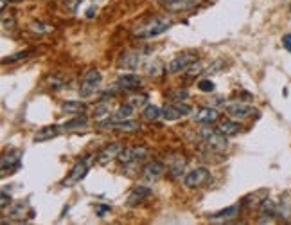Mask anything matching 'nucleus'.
Listing matches in <instances>:
<instances>
[{
    "mask_svg": "<svg viewBox=\"0 0 291 225\" xmlns=\"http://www.w3.org/2000/svg\"><path fill=\"white\" fill-rule=\"evenodd\" d=\"M171 25H172V22L169 17L155 15V17L148 18V20L140 22V24L135 27V31H133V34H135V38H139V40H148V38L160 36V34L165 33Z\"/></svg>",
    "mask_w": 291,
    "mask_h": 225,
    "instance_id": "nucleus-1",
    "label": "nucleus"
},
{
    "mask_svg": "<svg viewBox=\"0 0 291 225\" xmlns=\"http://www.w3.org/2000/svg\"><path fill=\"white\" fill-rule=\"evenodd\" d=\"M92 160H94V157H85V159L78 160V162L72 166V171L69 173V176L62 182V186H65V188H72V186L79 184V182L86 176V173L90 171Z\"/></svg>",
    "mask_w": 291,
    "mask_h": 225,
    "instance_id": "nucleus-2",
    "label": "nucleus"
},
{
    "mask_svg": "<svg viewBox=\"0 0 291 225\" xmlns=\"http://www.w3.org/2000/svg\"><path fill=\"white\" fill-rule=\"evenodd\" d=\"M101 81H103V76H101V72H99V70H95V69L88 70V72L85 74V78L81 79L79 96H81L83 99L92 98V96L97 92L99 86H101Z\"/></svg>",
    "mask_w": 291,
    "mask_h": 225,
    "instance_id": "nucleus-3",
    "label": "nucleus"
},
{
    "mask_svg": "<svg viewBox=\"0 0 291 225\" xmlns=\"http://www.w3.org/2000/svg\"><path fill=\"white\" fill-rule=\"evenodd\" d=\"M196 62H198V54L193 53V51H185V53L178 54L177 58H172L171 62L165 65V70H167L169 74L184 72V70H187L189 67Z\"/></svg>",
    "mask_w": 291,
    "mask_h": 225,
    "instance_id": "nucleus-4",
    "label": "nucleus"
},
{
    "mask_svg": "<svg viewBox=\"0 0 291 225\" xmlns=\"http://www.w3.org/2000/svg\"><path fill=\"white\" fill-rule=\"evenodd\" d=\"M223 108H225L226 114H228L232 119H236V121H243V119H248V117H252V115L255 114V108L252 107V105L239 101V99H234V101L225 103Z\"/></svg>",
    "mask_w": 291,
    "mask_h": 225,
    "instance_id": "nucleus-5",
    "label": "nucleus"
},
{
    "mask_svg": "<svg viewBox=\"0 0 291 225\" xmlns=\"http://www.w3.org/2000/svg\"><path fill=\"white\" fill-rule=\"evenodd\" d=\"M149 150L146 146H132V148H124L123 152L119 155V162L123 168H128V166H132V164H137L140 160H144L148 157Z\"/></svg>",
    "mask_w": 291,
    "mask_h": 225,
    "instance_id": "nucleus-6",
    "label": "nucleus"
},
{
    "mask_svg": "<svg viewBox=\"0 0 291 225\" xmlns=\"http://www.w3.org/2000/svg\"><path fill=\"white\" fill-rule=\"evenodd\" d=\"M210 180V171L207 168H194L184 176V186L187 189H198Z\"/></svg>",
    "mask_w": 291,
    "mask_h": 225,
    "instance_id": "nucleus-7",
    "label": "nucleus"
},
{
    "mask_svg": "<svg viewBox=\"0 0 291 225\" xmlns=\"http://www.w3.org/2000/svg\"><path fill=\"white\" fill-rule=\"evenodd\" d=\"M189 114H191V107L185 105V103L171 101L167 103L165 107H162V117H164L165 121H177V119H182Z\"/></svg>",
    "mask_w": 291,
    "mask_h": 225,
    "instance_id": "nucleus-8",
    "label": "nucleus"
},
{
    "mask_svg": "<svg viewBox=\"0 0 291 225\" xmlns=\"http://www.w3.org/2000/svg\"><path fill=\"white\" fill-rule=\"evenodd\" d=\"M203 146H205L207 152H212V153H223L228 146V139H226V135L221 133L219 130H214L209 137L203 139Z\"/></svg>",
    "mask_w": 291,
    "mask_h": 225,
    "instance_id": "nucleus-9",
    "label": "nucleus"
},
{
    "mask_svg": "<svg viewBox=\"0 0 291 225\" xmlns=\"http://www.w3.org/2000/svg\"><path fill=\"white\" fill-rule=\"evenodd\" d=\"M139 65H142V53L140 51H124L117 60V67L123 70H135L139 69Z\"/></svg>",
    "mask_w": 291,
    "mask_h": 225,
    "instance_id": "nucleus-10",
    "label": "nucleus"
},
{
    "mask_svg": "<svg viewBox=\"0 0 291 225\" xmlns=\"http://www.w3.org/2000/svg\"><path fill=\"white\" fill-rule=\"evenodd\" d=\"M187 168V159H185L182 153H171L167 160V175L171 178H182V175L185 173Z\"/></svg>",
    "mask_w": 291,
    "mask_h": 225,
    "instance_id": "nucleus-11",
    "label": "nucleus"
},
{
    "mask_svg": "<svg viewBox=\"0 0 291 225\" xmlns=\"http://www.w3.org/2000/svg\"><path fill=\"white\" fill-rule=\"evenodd\" d=\"M123 150H124L123 143H111L110 146L103 148V150L99 152L97 162L101 164V166H106V164H110L111 160L119 159V155H121V152H123Z\"/></svg>",
    "mask_w": 291,
    "mask_h": 225,
    "instance_id": "nucleus-12",
    "label": "nucleus"
},
{
    "mask_svg": "<svg viewBox=\"0 0 291 225\" xmlns=\"http://www.w3.org/2000/svg\"><path fill=\"white\" fill-rule=\"evenodd\" d=\"M259 216H261V223H266L279 216V205L275 204L270 198H264L261 204H259Z\"/></svg>",
    "mask_w": 291,
    "mask_h": 225,
    "instance_id": "nucleus-13",
    "label": "nucleus"
},
{
    "mask_svg": "<svg viewBox=\"0 0 291 225\" xmlns=\"http://www.w3.org/2000/svg\"><path fill=\"white\" fill-rule=\"evenodd\" d=\"M151 195V189L146 188V186H137L135 189H132V193L128 195L126 198V205L128 207H137V205L142 204L146 198Z\"/></svg>",
    "mask_w": 291,
    "mask_h": 225,
    "instance_id": "nucleus-14",
    "label": "nucleus"
},
{
    "mask_svg": "<svg viewBox=\"0 0 291 225\" xmlns=\"http://www.w3.org/2000/svg\"><path fill=\"white\" fill-rule=\"evenodd\" d=\"M217 117H219V112L212 107H205V108H200L194 115V123L198 124H203V126H210L212 123H216Z\"/></svg>",
    "mask_w": 291,
    "mask_h": 225,
    "instance_id": "nucleus-15",
    "label": "nucleus"
},
{
    "mask_svg": "<svg viewBox=\"0 0 291 225\" xmlns=\"http://www.w3.org/2000/svg\"><path fill=\"white\" fill-rule=\"evenodd\" d=\"M164 169H165V166L160 162V160H153V162H149L148 166H144L142 176L146 182H155V180H158L160 176L164 175Z\"/></svg>",
    "mask_w": 291,
    "mask_h": 225,
    "instance_id": "nucleus-16",
    "label": "nucleus"
},
{
    "mask_svg": "<svg viewBox=\"0 0 291 225\" xmlns=\"http://www.w3.org/2000/svg\"><path fill=\"white\" fill-rule=\"evenodd\" d=\"M20 159H22V152L20 150H9V152H6L4 155H2V173L6 175V171L11 168H17V166H20Z\"/></svg>",
    "mask_w": 291,
    "mask_h": 225,
    "instance_id": "nucleus-17",
    "label": "nucleus"
},
{
    "mask_svg": "<svg viewBox=\"0 0 291 225\" xmlns=\"http://www.w3.org/2000/svg\"><path fill=\"white\" fill-rule=\"evenodd\" d=\"M115 85L119 86V90H135L142 85V79L135 74H124L121 78H117V83Z\"/></svg>",
    "mask_w": 291,
    "mask_h": 225,
    "instance_id": "nucleus-18",
    "label": "nucleus"
},
{
    "mask_svg": "<svg viewBox=\"0 0 291 225\" xmlns=\"http://www.w3.org/2000/svg\"><path fill=\"white\" fill-rule=\"evenodd\" d=\"M62 126H56V124H50V126L41 128L36 135H34V143H43V141H50L54 137H57V133L62 131Z\"/></svg>",
    "mask_w": 291,
    "mask_h": 225,
    "instance_id": "nucleus-19",
    "label": "nucleus"
},
{
    "mask_svg": "<svg viewBox=\"0 0 291 225\" xmlns=\"http://www.w3.org/2000/svg\"><path fill=\"white\" fill-rule=\"evenodd\" d=\"M133 112H135V107H133L132 103H124V105H121V107H119V110L113 112V114L110 115L111 123H119V121H126V119L132 117Z\"/></svg>",
    "mask_w": 291,
    "mask_h": 225,
    "instance_id": "nucleus-20",
    "label": "nucleus"
},
{
    "mask_svg": "<svg viewBox=\"0 0 291 225\" xmlns=\"http://www.w3.org/2000/svg\"><path fill=\"white\" fill-rule=\"evenodd\" d=\"M201 0H172V2H169L167 6H165V9L167 11H187V9H193L196 8L198 4H200Z\"/></svg>",
    "mask_w": 291,
    "mask_h": 225,
    "instance_id": "nucleus-21",
    "label": "nucleus"
},
{
    "mask_svg": "<svg viewBox=\"0 0 291 225\" xmlns=\"http://www.w3.org/2000/svg\"><path fill=\"white\" fill-rule=\"evenodd\" d=\"M85 126H88V119H86L85 114H78L74 119H70V121H67L65 124H62V128L65 131L79 130V128H85Z\"/></svg>",
    "mask_w": 291,
    "mask_h": 225,
    "instance_id": "nucleus-22",
    "label": "nucleus"
},
{
    "mask_svg": "<svg viewBox=\"0 0 291 225\" xmlns=\"http://www.w3.org/2000/svg\"><path fill=\"white\" fill-rule=\"evenodd\" d=\"M239 211H241V204L230 205V207L223 209V211H217V213L210 214V220H228V218H234Z\"/></svg>",
    "mask_w": 291,
    "mask_h": 225,
    "instance_id": "nucleus-23",
    "label": "nucleus"
},
{
    "mask_svg": "<svg viewBox=\"0 0 291 225\" xmlns=\"http://www.w3.org/2000/svg\"><path fill=\"white\" fill-rule=\"evenodd\" d=\"M217 130L221 131V133H225L226 137H232V135H238L239 131H241V124L238 123V121H223V123H219V128Z\"/></svg>",
    "mask_w": 291,
    "mask_h": 225,
    "instance_id": "nucleus-24",
    "label": "nucleus"
},
{
    "mask_svg": "<svg viewBox=\"0 0 291 225\" xmlns=\"http://www.w3.org/2000/svg\"><path fill=\"white\" fill-rule=\"evenodd\" d=\"M279 216L284 221H291V195H284L279 204Z\"/></svg>",
    "mask_w": 291,
    "mask_h": 225,
    "instance_id": "nucleus-25",
    "label": "nucleus"
},
{
    "mask_svg": "<svg viewBox=\"0 0 291 225\" xmlns=\"http://www.w3.org/2000/svg\"><path fill=\"white\" fill-rule=\"evenodd\" d=\"M63 110L67 114H85L86 112V105L83 101H65L63 103Z\"/></svg>",
    "mask_w": 291,
    "mask_h": 225,
    "instance_id": "nucleus-26",
    "label": "nucleus"
},
{
    "mask_svg": "<svg viewBox=\"0 0 291 225\" xmlns=\"http://www.w3.org/2000/svg\"><path fill=\"white\" fill-rule=\"evenodd\" d=\"M25 211H27V207H25L24 202H17V204H13L9 207V218H13V220H24Z\"/></svg>",
    "mask_w": 291,
    "mask_h": 225,
    "instance_id": "nucleus-27",
    "label": "nucleus"
},
{
    "mask_svg": "<svg viewBox=\"0 0 291 225\" xmlns=\"http://www.w3.org/2000/svg\"><path fill=\"white\" fill-rule=\"evenodd\" d=\"M164 69L165 67L162 65V63L160 62H149V63H146V65H144V72L148 74V76H153V78H156V76H160V74L164 72Z\"/></svg>",
    "mask_w": 291,
    "mask_h": 225,
    "instance_id": "nucleus-28",
    "label": "nucleus"
},
{
    "mask_svg": "<svg viewBox=\"0 0 291 225\" xmlns=\"http://www.w3.org/2000/svg\"><path fill=\"white\" fill-rule=\"evenodd\" d=\"M169 101H177V103H185L189 99V92L185 88H172L167 92Z\"/></svg>",
    "mask_w": 291,
    "mask_h": 225,
    "instance_id": "nucleus-29",
    "label": "nucleus"
},
{
    "mask_svg": "<svg viewBox=\"0 0 291 225\" xmlns=\"http://www.w3.org/2000/svg\"><path fill=\"white\" fill-rule=\"evenodd\" d=\"M158 117H162V108L156 107V105H148L144 107V119L148 121H156Z\"/></svg>",
    "mask_w": 291,
    "mask_h": 225,
    "instance_id": "nucleus-30",
    "label": "nucleus"
},
{
    "mask_svg": "<svg viewBox=\"0 0 291 225\" xmlns=\"http://www.w3.org/2000/svg\"><path fill=\"white\" fill-rule=\"evenodd\" d=\"M128 103H132L135 108H144L149 105V98L146 94H133V96H130Z\"/></svg>",
    "mask_w": 291,
    "mask_h": 225,
    "instance_id": "nucleus-31",
    "label": "nucleus"
},
{
    "mask_svg": "<svg viewBox=\"0 0 291 225\" xmlns=\"http://www.w3.org/2000/svg\"><path fill=\"white\" fill-rule=\"evenodd\" d=\"M31 54H33V51H20V53L11 54V56L4 58L2 62H4V63H15V62H20V60H25V58H29Z\"/></svg>",
    "mask_w": 291,
    "mask_h": 225,
    "instance_id": "nucleus-32",
    "label": "nucleus"
},
{
    "mask_svg": "<svg viewBox=\"0 0 291 225\" xmlns=\"http://www.w3.org/2000/svg\"><path fill=\"white\" fill-rule=\"evenodd\" d=\"M203 70H207V65H203L201 62H196V63H193V65L189 67L185 72H187V76H191V78H194V76H200Z\"/></svg>",
    "mask_w": 291,
    "mask_h": 225,
    "instance_id": "nucleus-33",
    "label": "nucleus"
},
{
    "mask_svg": "<svg viewBox=\"0 0 291 225\" xmlns=\"http://www.w3.org/2000/svg\"><path fill=\"white\" fill-rule=\"evenodd\" d=\"M103 115H110V105L104 101H101L97 107L94 108V117H103Z\"/></svg>",
    "mask_w": 291,
    "mask_h": 225,
    "instance_id": "nucleus-34",
    "label": "nucleus"
},
{
    "mask_svg": "<svg viewBox=\"0 0 291 225\" xmlns=\"http://www.w3.org/2000/svg\"><path fill=\"white\" fill-rule=\"evenodd\" d=\"M31 31H34V33H49V31H52V27H49V25H45L43 22H33V25H31Z\"/></svg>",
    "mask_w": 291,
    "mask_h": 225,
    "instance_id": "nucleus-35",
    "label": "nucleus"
},
{
    "mask_svg": "<svg viewBox=\"0 0 291 225\" xmlns=\"http://www.w3.org/2000/svg\"><path fill=\"white\" fill-rule=\"evenodd\" d=\"M198 88H200L201 92H209L210 94V92L214 90V83L210 81V79H201V81L198 83Z\"/></svg>",
    "mask_w": 291,
    "mask_h": 225,
    "instance_id": "nucleus-36",
    "label": "nucleus"
},
{
    "mask_svg": "<svg viewBox=\"0 0 291 225\" xmlns=\"http://www.w3.org/2000/svg\"><path fill=\"white\" fill-rule=\"evenodd\" d=\"M9 205H11V197L6 191H2V195H0V207H2V211H6Z\"/></svg>",
    "mask_w": 291,
    "mask_h": 225,
    "instance_id": "nucleus-37",
    "label": "nucleus"
},
{
    "mask_svg": "<svg viewBox=\"0 0 291 225\" xmlns=\"http://www.w3.org/2000/svg\"><path fill=\"white\" fill-rule=\"evenodd\" d=\"M81 2H83V0H65V8L69 9L70 13H76V9L79 8Z\"/></svg>",
    "mask_w": 291,
    "mask_h": 225,
    "instance_id": "nucleus-38",
    "label": "nucleus"
},
{
    "mask_svg": "<svg viewBox=\"0 0 291 225\" xmlns=\"http://www.w3.org/2000/svg\"><path fill=\"white\" fill-rule=\"evenodd\" d=\"M49 83L54 86V88H60V86H63L67 83V79H63V78H57V76H54V78H50L49 79Z\"/></svg>",
    "mask_w": 291,
    "mask_h": 225,
    "instance_id": "nucleus-39",
    "label": "nucleus"
},
{
    "mask_svg": "<svg viewBox=\"0 0 291 225\" xmlns=\"http://www.w3.org/2000/svg\"><path fill=\"white\" fill-rule=\"evenodd\" d=\"M110 211H111V205H99V207H97V216L103 218L104 214H108Z\"/></svg>",
    "mask_w": 291,
    "mask_h": 225,
    "instance_id": "nucleus-40",
    "label": "nucleus"
},
{
    "mask_svg": "<svg viewBox=\"0 0 291 225\" xmlns=\"http://www.w3.org/2000/svg\"><path fill=\"white\" fill-rule=\"evenodd\" d=\"M2 25H4V29H8V25L9 27H13V25H15V18L13 17H6V15H2Z\"/></svg>",
    "mask_w": 291,
    "mask_h": 225,
    "instance_id": "nucleus-41",
    "label": "nucleus"
},
{
    "mask_svg": "<svg viewBox=\"0 0 291 225\" xmlns=\"http://www.w3.org/2000/svg\"><path fill=\"white\" fill-rule=\"evenodd\" d=\"M282 45L286 47V51H289V53H291V33L284 34V36H282Z\"/></svg>",
    "mask_w": 291,
    "mask_h": 225,
    "instance_id": "nucleus-42",
    "label": "nucleus"
},
{
    "mask_svg": "<svg viewBox=\"0 0 291 225\" xmlns=\"http://www.w3.org/2000/svg\"><path fill=\"white\" fill-rule=\"evenodd\" d=\"M94 13H95V6H92V8L88 9V11H86V17H88V18L94 17Z\"/></svg>",
    "mask_w": 291,
    "mask_h": 225,
    "instance_id": "nucleus-43",
    "label": "nucleus"
},
{
    "mask_svg": "<svg viewBox=\"0 0 291 225\" xmlns=\"http://www.w3.org/2000/svg\"><path fill=\"white\" fill-rule=\"evenodd\" d=\"M8 2H22V0H2V2H0V6H2V9L6 8V4H8Z\"/></svg>",
    "mask_w": 291,
    "mask_h": 225,
    "instance_id": "nucleus-44",
    "label": "nucleus"
},
{
    "mask_svg": "<svg viewBox=\"0 0 291 225\" xmlns=\"http://www.w3.org/2000/svg\"><path fill=\"white\" fill-rule=\"evenodd\" d=\"M289 9H291V6H289Z\"/></svg>",
    "mask_w": 291,
    "mask_h": 225,
    "instance_id": "nucleus-45",
    "label": "nucleus"
}]
</instances>
